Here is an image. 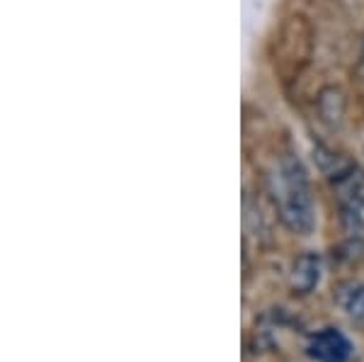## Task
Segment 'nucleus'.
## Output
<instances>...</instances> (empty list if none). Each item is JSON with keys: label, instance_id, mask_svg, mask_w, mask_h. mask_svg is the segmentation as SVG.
<instances>
[{"label": "nucleus", "instance_id": "nucleus-1", "mask_svg": "<svg viewBox=\"0 0 364 362\" xmlns=\"http://www.w3.org/2000/svg\"><path fill=\"white\" fill-rule=\"evenodd\" d=\"M274 202L279 209L282 224L289 231L306 236L316 224L314 217V200H311L309 178L301 161L294 154H284L277 168V180L272 185Z\"/></svg>", "mask_w": 364, "mask_h": 362}, {"label": "nucleus", "instance_id": "nucleus-2", "mask_svg": "<svg viewBox=\"0 0 364 362\" xmlns=\"http://www.w3.org/2000/svg\"><path fill=\"white\" fill-rule=\"evenodd\" d=\"M336 190V200L340 207V221L350 238L364 236V171L355 163H333L326 171Z\"/></svg>", "mask_w": 364, "mask_h": 362}, {"label": "nucleus", "instance_id": "nucleus-3", "mask_svg": "<svg viewBox=\"0 0 364 362\" xmlns=\"http://www.w3.org/2000/svg\"><path fill=\"white\" fill-rule=\"evenodd\" d=\"M306 350L316 362H348L352 355L350 341L336 329H323L311 336Z\"/></svg>", "mask_w": 364, "mask_h": 362}, {"label": "nucleus", "instance_id": "nucleus-4", "mask_svg": "<svg viewBox=\"0 0 364 362\" xmlns=\"http://www.w3.org/2000/svg\"><path fill=\"white\" fill-rule=\"evenodd\" d=\"M321 255L309 250V253H301L291 267V289L294 294H309V292L316 289L321 280Z\"/></svg>", "mask_w": 364, "mask_h": 362}, {"label": "nucleus", "instance_id": "nucleus-5", "mask_svg": "<svg viewBox=\"0 0 364 362\" xmlns=\"http://www.w3.org/2000/svg\"><path fill=\"white\" fill-rule=\"evenodd\" d=\"M318 107H321V115L323 119L328 122H338L343 117V107H345V100L343 95L336 90V87H328V90L321 92L318 97Z\"/></svg>", "mask_w": 364, "mask_h": 362}, {"label": "nucleus", "instance_id": "nucleus-6", "mask_svg": "<svg viewBox=\"0 0 364 362\" xmlns=\"http://www.w3.org/2000/svg\"><path fill=\"white\" fill-rule=\"evenodd\" d=\"M343 309L348 312V316L357 324L364 326V284L352 287L350 292L343 294Z\"/></svg>", "mask_w": 364, "mask_h": 362}]
</instances>
